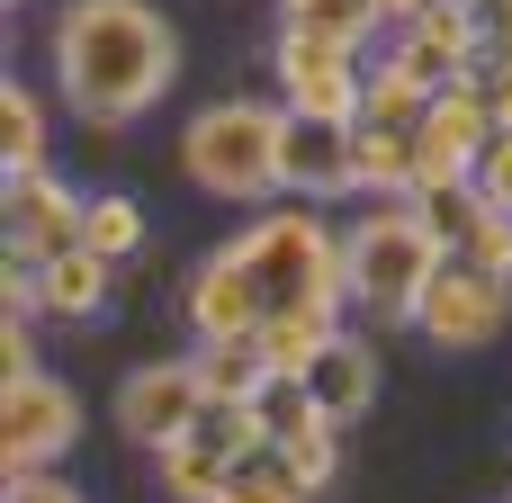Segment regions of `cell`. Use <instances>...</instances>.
Instances as JSON below:
<instances>
[{"label": "cell", "instance_id": "cell-21", "mask_svg": "<svg viewBox=\"0 0 512 503\" xmlns=\"http://www.w3.org/2000/svg\"><path fill=\"white\" fill-rule=\"evenodd\" d=\"M279 459H288V468L306 477V495H324V486L342 477V423L324 414V423H306V432H288V441H279Z\"/></svg>", "mask_w": 512, "mask_h": 503}, {"label": "cell", "instance_id": "cell-10", "mask_svg": "<svg viewBox=\"0 0 512 503\" xmlns=\"http://www.w3.org/2000/svg\"><path fill=\"white\" fill-rule=\"evenodd\" d=\"M0 207H9V252H18V261L72 252V243H81V216H90V198H72L45 162H36V171H9V180H0Z\"/></svg>", "mask_w": 512, "mask_h": 503}, {"label": "cell", "instance_id": "cell-29", "mask_svg": "<svg viewBox=\"0 0 512 503\" xmlns=\"http://www.w3.org/2000/svg\"><path fill=\"white\" fill-rule=\"evenodd\" d=\"M486 36H495V45H512V0H486Z\"/></svg>", "mask_w": 512, "mask_h": 503}, {"label": "cell", "instance_id": "cell-16", "mask_svg": "<svg viewBox=\"0 0 512 503\" xmlns=\"http://www.w3.org/2000/svg\"><path fill=\"white\" fill-rule=\"evenodd\" d=\"M351 189L360 198H414V135L351 126Z\"/></svg>", "mask_w": 512, "mask_h": 503}, {"label": "cell", "instance_id": "cell-26", "mask_svg": "<svg viewBox=\"0 0 512 503\" xmlns=\"http://www.w3.org/2000/svg\"><path fill=\"white\" fill-rule=\"evenodd\" d=\"M477 198L512 216V135H495V144H486V162H477Z\"/></svg>", "mask_w": 512, "mask_h": 503}, {"label": "cell", "instance_id": "cell-24", "mask_svg": "<svg viewBox=\"0 0 512 503\" xmlns=\"http://www.w3.org/2000/svg\"><path fill=\"white\" fill-rule=\"evenodd\" d=\"M450 252H468V261H486V270H504V279H512V216H504V207H477L468 234H459Z\"/></svg>", "mask_w": 512, "mask_h": 503}, {"label": "cell", "instance_id": "cell-25", "mask_svg": "<svg viewBox=\"0 0 512 503\" xmlns=\"http://www.w3.org/2000/svg\"><path fill=\"white\" fill-rule=\"evenodd\" d=\"M477 90H486V117H495V135H512V45L486 36V54H477V72H468Z\"/></svg>", "mask_w": 512, "mask_h": 503}, {"label": "cell", "instance_id": "cell-27", "mask_svg": "<svg viewBox=\"0 0 512 503\" xmlns=\"http://www.w3.org/2000/svg\"><path fill=\"white\" fill-rule=\"evenodd\" d=\"M0 503H81V486H63L54 468H18V477L0 486Z\"/></svg>", "mask_w": 512, "mask_h": 503}, {"label": "cell", "instance_id": "cell-14", "mask_svg": "<svg viewBox=\"0 0 512 503\" xmlns=\"http://www.w3.org/2000/svg\"><path fill=\"white\" fill-rule=\"evenodd\" d=\"M108 270H117V261L90 252V243L36 261V315H54V324H99V315H108Z\"/></svg>", "mask_w": 512, "mask_h": 503}, {"label": "cell", "instance_id": "cell-11", "mask_svg": "<svg viewBox=\"0 0 512 503\" xmlns=\"http://www.w3.org/2000/svg\"><path fill=\"white\" fill-rule=\"evenodd\" d=\"M189 333L198 342H234V333H261V279H252V261H243V243H216L198 270H189Z\"/></svg>", "mask_w": 512, "mask_h": 503}, {"label": "cell", "instance_id": "cell-23", "mask_svg": "<svg viewBox=\"0 0 512 503\" xmlns=\"http://www.w3.org/2000/svg\"><path fill=\"white\" fill-rule=\"evenodd\" d=\"M153 459H162V486H171L180 503H216V495H225V477H234V468H216L198 441H162Z\"/></svg>", "mask_w": 512, "mask_h": 503}, {"label": "cell", "instance_id": "cell-17", "mask_svg": "<svg viewBox=\"0 0 512 503\" xmlns=\"http://www.w3.org/2000/svg\"><path fill=\"white\" fill-rule=\"evenodd\" d=\"M423 108H432V81H414L396 54H387V63L369 72V90H360V126H387V135H414Z\"/></svg>", "mask_w": 512, "mask_h": 503}, {"label": "cell", "instance_id": "cell-1", "mask_svg": "<svg viewBox=\"0 0 512 503\" xmlns=\"http://www.w3.org/2000/svg\"><path fill=\"white\" fill-rule=\"evenodd\" d=\"M45 72L81 126L117 135L135 117H153L162 90L180 81V36L153 0H63L45 27Z\"/></svg>", "mask_w": 512, "mask_h": 503}, {"label": "cell", "instance_id": "cell-6", "mask_svg": "<svg viewBox=\"0 0 512 503\" xmlns=\"http://www.w3.org/2000/svg\"><path fill=\"white\" fill-rule=\"evenodd\" d=\"M486 144H495V117H486V90L459 72V81H441L432 90V108H423V126H414V198L423 189H468L477 180V162H486Z\"/></svg>", "mask_w": 512, "mask_h": 503}, {"label": "cell", "instance_id": "cell-13", "mask_svg": "<svg viewBox=\"0 0 512 503\" xmlns=\"http://www.w3.org/2000/svg\"><path fill=\"white\" fill-rule=\"evenodd\" d=\"M279 189H288V198H351V126H333V117H297V108H288V135H279Z\"/></svg>", "mask_w": 512, "mask_h": 503}, {"label": "cell", "instance_id": "cell-3", "mask_svg": "<svg viewBox=\"0 0 512 503\" xmlns=\"http://www.w3.org/2000/svg\"><path fill=\"white\" fill-rule=\"evenodd\" d=\"M279 135H288V99H207L180 135V171L225 207L279 198Z\"/></svg>", "mask_w": 512, "mask_h": 503}, {"label": "cell", "instance_id": "cell-5", "mask_svg": "<svg viewBox=\"0 0 512 503\" xmlns=\"http://www.w3.org/2000/svg\"><path fill=\"white\" fill-rule=\"evenodd\" d=\"M504 324H512V279L468 252L441 261V279L423 288V315H414V333L441 351H486V342H504Z\"/></svg>", "mask_w": 512, "mask_h": 503}, {"label": "cell", "instance_id": "cell-18", "mask_svg": "<svg viewBox=\"0 0 512 503\" xmlns=\"http://www.w3.org/2000/svg\"><path fill=\"white\" fill-rule=\"evenodd\" d=\"M279 27L333 36V45H369V36L387 27V0H279Z\"/></svg>", "mask_w": 512, "mask_h": 503}, {"label": "cell", "instance_id": "cell-8", "mask_svg": "<svg viewBox=\"0 0 512 503\" xmlns=\"http://www.w3.org/2000/svg\"><path fill=\"white\" fill-rule=\"evenodd\" d=\"M81 441V396L54 378V369H27V378H0V468H54L63 450Z\"/></svg>", "mask_w": 512, "mask_h": 503}, {"label": "cell", "instance_id": "cell-19", "mask_svg": "<svg viewBox=\"0 0 512 503\" xmlns=\"http://www.w3.org/2000/svg\"><path fill=\"white\" fill-rule=\"evenodd\" d=\"M45 162V99L9 72L0 81V171H36Z\"/></svg>", "mask_w": 512, "mask_h": 503}, {"label": "cell", "instance_id": "cell-4", "mask_svg": "<svg viewBox=\"0 0 512 503\" xmlns=\"http://www.w3.org/2000/svg\"><path fill=\"white\" fill-rule=\"evenodd\" d=\"M234 243H243V261H252L270 315H288V306H333V315H342V306H351L342 234L315 216V198H306V207H270V216H252Z\"/></svg>", "mask_w": 512, "mask_h": 503}, {"label": "cell", "instance_id": "cell-30", "mask_svg": "<svg viewBox=\"0 0 512 503\" xmlns=\"http://www.w3.org/2000/svg\"><path fill=\"white\" fill-rule=\"evenodd\" d=\"M468 9H486V0H468Z\"/></svg>", "mask_w": 512, "mask_h": 503}, {"label": "cell", "instance_id": "cell-22", "mask_svg": "<svg viewBox=\"0 0 512 503\" xmlns=\"http://www.w3.org/2000/svg\"><path fill=\"white\" fill-rule=\"evenodd\" d=\"M216 503H306V477L279 459V450H261V459H243L234 477H225V495Z\"/></svg>", "mask_w": 512, "mask_h": 503}, {"label": "cell", "instance_id": "cell-12", "mask_svg": "<svg viewBox=\"0 0 512 503\" xmlns=\"http://www.w3.org/2000/svg\"><path fill=\"white\" fill-rule=\"evenodd\" d=\"M414 81H459V72H477V54H486V9H468V0H432L423 18H405L396 27V45H387Z\"/></svg>", "mask_w": 512, "mask_h": 503}, {"label": "cell", "instance_id": "cell-9", "mask_svg": "<svg viewBox=\"0 0 512 503\" xmlns=\"http://www.w3.org/2000/svg\"><path fill=\"white\" fill-rule=\"evenodd\" d=\"M108 414H117V432L135 450H162V441H180L207 414V378H198V360H144V369L117 378V405Z\"/></svg>", "mask_w": 512, "mask_h": 503}, {"label": "cell", "instance_id": "cell-15", "mask_svg": "<svg viewBox=\"0 0 512 503\" xmlns=\"http://www.w3.org/2000/svg\"><path fill=\"white\" fill-rule=\"evenodd\" d=\"M306 378H315V405H324L333 423H360V414L378 405V342H360V333H333V351H324Z\"/></svg>", "mask_w": 512, "mask_h": 503}, {"label": "cell", "instance_id": "cell-28", "mask_svg": "<svg viewBox=\"0 0 512 503\" xmlns=\"http://www.w3.org/2000/svg\"><path fill=\"white\" fill-rule=\"evenodd\" d=\"M27 369H36V342H27V324L9 315V324H0V378H27Z\"/></svg>", "mask_w": 512, "mask_h": 503}, {"label": "cell", "instance_id": "cell-2", "mask_svg": "<svg viewBox=\"0 0 512 503\" xmlns=\"http://www.w3.org/2000/svg\"><path fill=\"white\" fill-rule=\"evenodd\" d=\"M450 243L432 225L423 198H369L351 225H342V270H351V306L369 324H414L423 315V288L441 279Z\"/></svg>", "mask_w": 512, "mask_h": 503}, {"label": "cell", "instance_id": "cell-31", "mask_svg": "<svg viewBox=\"0 0 512 503\" xmlns=\"http://www.w3.org/2000/svg\"><path fill=\"white\" fill-rule=\"evenodd\" d=\"M9 9H18V0H9Z\"/></svg>", "mask_w": 512, "mask_h": 503}, {"label": "cell", "instance_id": "cell-20", "mask_svg": "<svg viewBox=\"0 0 512 503\" xmlns=\"http://www.w3.org/2000/svg\"><path fill=\"white\" fill-rule=\"evenodd\" d=\"M81 243H90V252H108V261H135V252H144V207H135V198H90Z\"/></svg>", "mask_w": 512, "mask_h": 503}, {"label": "cell", "instance_id": "cell-7", "mask_svg": "<svg viewBox=\"0 0 512 503\" xmlns=\"http://www.w3.org/2000/svg\"><path fill=\"white\" fill-rule=\"evenodd\" d=\"M270 72H279V99H288L297 117L360 126V90H369V72H360V45H333V36H297V27H279V45H270Z\"/></svg>", "mask_w": 512, "mask_h": 503}]
</instances>
